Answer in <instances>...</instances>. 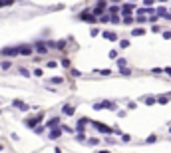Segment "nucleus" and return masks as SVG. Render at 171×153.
<instances>
[{
    "mask_svg": "<svg viewBox=\"0 0 171 153\" xmlns=\"http://www.w3.org/2000/svg\"><path fill=\"white\" fill-rule=\"evenodd\" d=\"M36 52H38L40 56L48 54V44H46V42H36Z\"/></svg>",
    "mask_w": 171,
    "mask_h": 153,
    "instance_id": "obj_5",
    "label": "nucleus"
},
{
    "mask_svg": "<svg viewBox=\"0 0 171 153\" xmlns=\"http://www.w3.org/2000/svg\"><path fill=\"white\" fill-rule=\"evenodd\" d=\"M64 113H66V115H74V107L72 106H64Z\"/></svg>",
    "mask_w": 171,
    "mask_h": 153,
    "instance_id": "obj_11",
    "label": "nucleus"
},
{
    "mask_svg": "<svg viewBox=\"0 0 171 153\" xmlns=\"http://www.w3.org/2000/svg\"><path fill=\"white\" fill-rule=\"evenodd\" d=\"M34 76H38V78H40V76H44V72H42L40 68H36V70H34Z\"/></svg>",
    "mask_w": 171,
    "mask_h": 153,
    "instance_id": "obj_25",
    "label": "nucleus"
},
{
    "mask_svg": "<svg viewBox=\"0 0 171 153\" xmlns=\"http://www.w3.org/2000/svg\"><path fill=\"white\" fill-rule=\"evenodd\" d=\"M34 131H36V133H44V127H42V125H38L36 129H34Z\"/></svg>",
    "mask_w": 171,
    "mask_h": 153,
    "instance_id": "obj_31",
    "label": "nucleus"
},
{
    "mask_svg": "<svg viewBox=\"0 0 171 153\" xmlns=\"http://www.w3.org/2000/svg\"><path fill=\"white\" fill-rule=\"evenodd\" d=\"M52 84H64V78H52Z\"/></svg>",
    "mask_w": 171,
    "mask_h": 153,
    "instance_id": "obj_17",
    "label": "nucleus"
},
{
    "mask_svg": "<svg viewBox=\"0 0 171 153\" xmlns=\"http://www.w3.org/2000/svg\"><path fill=\"white\" fill-rule=\"evenodd\" d=\"M42 117H44V113L40 111L36 117H28V119H24V125H26L28 129H36V127H38V123L42 121Z\"/></svg>",
    "mask_w": 171,
    "mask_h": 153,
    "instance_id": "obj_1",
    "label": "nucleus"
},
{
    "mask_svg": "<svg viewBox=\"0 0 171 153\" xmlns=\"http://www.w3.org/2000/svg\"><path fill=\"white\" fill-rule=\"evenodd\" d=\"M70 74H72V78H80V76H82V72H80V70H76V68H72V70H70Z\"/></svg>",
    "mask_w": 171,
    "mask_h": 153,
    "instance_id": "obj_13",
    "label": "nucleus"
},
{
    "mask_svg": "<svg viewBox=\"0 0 171 153\" xmlns=\"http://www.w3.org/2000/svg\"><path fill=\"white\" fill-rule=\"evenodd\" d=\"M56 48H58V50H64V48H66V40H58L56 42Z\"/></svg>",
    "mask_w": 171,
    "mask_h": 153,
    "instance_id": "obj_12",
    "label": "nucleus"
},
{
    "mask_svg": "<svg viewBox=\"0 0 171 153\" xmlns=\"http://www.w3.org/2000/svg\"><path fill=\"white\" fill-rule=\"evenodd\" d=\"M58 125H60V117H52V119L48 121V125H46V127H52V129H56Z\"/></svg>",
    "mask_w": 171,
    "mask_h": 153,
    "instance_id": "obj_8",
    "label": "nucleus"
},
{
    "mask_svg": "<svg viewBox=\"0 0 171 153\" xmlns=\"http://www.w3.org/2000/svg\"><path fill=\"white\" fill-rule=\"evenodd\" d=\"M99 143V139H96V137H94V139H88V145H98Z\"/></svg>",
    "mask_w": 171,
    "mask_h": 153,
    "instance_id": "obj_19",
    "label": "nucleus"
},
{
    "mask_svg": "<svg viewBox=\"0 0 171 153\" xmlns=\"http://www.w3.org/2000/svg\"><path fill=\"white\" fill-rule=\"evenodd\" d=\"M141 34H143V28H135L133 30V36H141Z\"/></svg>",
    "mask_w": 171,
    "mask_h": 153,
    "instance_id": "obj_18",
    "label": "nucleus"
},
{
    "mask_svg": "<svg viewBox=\"0 0 171 153\" xmlns=\"http://www.w3.org/2000/svg\"><path fill=\"white\" fill-rule=\"evenodd\" d=\"M62 66H64V68H70V66H72V62L68 60V58H64V60H62Z\"/></svg>",
    "mask_w": 171,
    "mask_h": 153,
    "instance_id": "obj_16",
    "label": "nucleus"
},
{
    "mask_svg": "<svg viewBox=\"0 0 171 153\" xmlns=\"http://www.w3.org/2000/svg\"><path fill=\"white\" fill-rule=\"evenodd\" d=\"M10 66H12V62H2V64H0L2 70H10Z\"/></svg>",
    "mask_w": 171,
    "mask_h": 153,
    "instance_id": "obj_14",
    "label": "nucleus"
},
{
    "mask_svg": "<svg viewBox=\"0 0 171 153\" xmlns=\"http://www.w3.org/2000/svg\"><path fill=\"white\" fill-rule=\"evenodd\" d=\"M155 139H157L155 135H149V137H147V139H145V141H147V143H153V141H155Z\"/></svg>",
    "mask_w": 171,
    "mask_h": 153,
    "instance_id": "obj_28",
    "label": "nucleus"
},
{
    "mask_svg": "<svg viewBox=\"0 0 171 153\" xmlns=\"http://www.w3.org/2000/svg\"><path fill=\"white\" fill-rule=\"evenodd\" d=\"M2 149H4V145H2V143H0V151H2Z\"/></svg>",
    "mask_w": 171,
    "mask_h": 153,
    "instance_id": "obj_33",
    "label": "nucleus"
},
{
    "mask_svg": "<svg viewBox=\"0 0 171 153\" xmlns=\"http://www.w3.org/2000/svg\"><path fill=\"white\" fill-rule=\"evenodd\" d=\"M62 127H56V129H50V133H48V139H58L60 135H62Z\"/></svg>",
    "mask_w": 171,
    "mask_h": 153,
    "instance_id": "obj_6",
    "label": "nucleus"
},
{
    "mask_svg": "<svg viewBox=\"0 0 171 153\" xmlns=\"http://www.w3.org/2000/svg\"><path fill=\"white\" fill-rule=\"evenodd\" d=\"M110 20H112V18H110V16H105V14L99 18V22H104V24H105V22H110Z\"/></svg>",
    "mask_w": 171,
    "mask_h": 153,
    "instance_id": "obj_24",
    "label": "nucleus"
},
{
    "mask_svg": "<svg viewBox=\"0 0 171 153\" xmlns=\"http://www.w3.org/2000/svg\"><path fill=\"white\" fill-rule=\"evenodd\" d=\"M115 12H119V8L113 4V6H110V14H115Z\"/></svg>",
    "mask_w": 171,
    "mask_h": 153,
    "instance_id": "obj_21",
    "label": "nucleus"
},
{
    "mask_svg": "<svg viewBox=\"0 0 171 153\" xmlns=\"http://www.w3.org/2000/svg\"><path fill=\"white\" fill-rule=\"evenodd\" d=\"M104 38H107V40H118V36H115V34H113V32H104Z\"/></svg>",
    "mask_w": 171,
    "mask_h": 153,
    "instance_id": "obj_10",
    "label": "nucleus"
},
{
    "mask_svg": "<svg viewBox=\"0 0 171 153\" xmlns=\"http://www.w3.org/2000/svg\"><path fill=\"white\" fill-rule=\"evenodd\" d=\"M132 12H133V4H124V16L125 18H127Z\"/></svg>",
    "mask_w": 171,
    "mask_h": 153,
    "instance_id": "obj_9",
    "label": "nucleus"
},
{
    "mask_svg": "<svg viewBox=\"0 0 171 153\" xmlns=\"http://www.w3.org/2000/svg\"><path fill=\"white\" fill-rule=\"evenodd\" d=\"M145 103H147V106H153V103H155V100H153V98H147V100H145Z\"/></svg>",
    "mask_w": 171,
    "mask_h": 153,
    "instance_id": "obj_27",
    "label": "nucleus"
},
{
    "mask_svg": "<svg viewBox=\"0 0 171 153\" xmlns=\"http://www.w3.org/2000/svg\"><path fill=\"white\" fill-rule=\"evenodd\" d=\"M129 46V40H121L119 42V48H127Z\"/></svg>",
    "mask_w": 171,
    "mask_h": 153,
    "instance_id": "obj_20",
    "label": "nucleus"
},
{
    "mask_svg": "<svg viewBox=\"0 0 171 153\" xmlns=\"http://www.w3.org/2000/svg\"><path fill=\"white\" fill-rule=\"evenodd\" d=\"M0 56H10V58H16V56H20V50L14 46H6L0 50Z\"/></svg>",
    "mask_w": 171,
    "mask_h": 153,
    "instance_id": "obj_2",
    "label": "nucleus"
},
{
    "mask_svg": "<svg viewBox=\"0 0 171 153\" xmlns=\"http://www.w3.org/2000/svg\"><path fill=\"white\" fill-rule=\"evenodd\" d=\"M90 34H92V36H98L99 30H98V28H92V30H90Z\"/></svg>",
    "mask_w": 171,
    "mask_h": 153,
    "instance_id": "obj_29",
    "label": "nucleus"
},
{
    "mask_svg": "<svg viewBox=\"0 0 171 153\" xmlns=\"http://www.w3.org/2000/svg\"><path fill=\"white\" fill-rule=\"evenodd\" d=\"M165 74H169V76H171V68H165Z\"/></svg>",
    "mask_w": 171,
    "mask_h": 153,
    "instance_id": "obj_32",
    "label": "nucleus"
},
{
    "mask_svg": "<svg viewBox=\"0 0 171 153\" xmlns=\"http://www.w3.org/2000/svg\"><path fill=\"white\" fill-rule=\"evenodd\" d=\"M76 139H78V141H86V135H84V133H78V135H76Z\"/></svg>",
    "mask_w": 171,
    "mask_h": 153,
    "instance_id": "obj_26",
    "label": "nucleus"
},
{
    "mask_svg": "<svg viewBox=\"0 0 171 153\" xmlns=\"http://www.w3.org/2000/svg\"><path fill=\"white\" fill-rule=\"evenodd\" d=\"M121 74H124V76H129L132 70H129V68H121Z\"/></svg>",
    "mask_w": 171,
    "mask_h": 153,
    "instance_id": "obj_22",
    "label": "nucleus"
},
{
    "mask_svg": "<svg viewBox=\"0 0 171 153\" xmlns=\"http://www.w3.org/2000/svg\"><path fill=\"white\" fill-rule=\"evenodd\" d=\"M80 20H86V22H92V24H94V22L98 20V18H96V16H94L92 12H88V10H84V12L80 14Z\"/></svg>",
    "mask_w": 171,
    "mask_h": 153,
    "instance_id": "obj_4",
    "label": "nucleus"
},
{
    "mask_svg": "<svg viewBox=\"0 0 171 153\" xmlns=\"http://www.w3.org/2000/svg\"><path fill=\"white\" fill-rule=\"evenodd\" d=\"M104 8H107V4H105V2H98V4H96V8H94L92 10V14L94 16H96V18H102V12H104Z\"/></svg>",
    "mask_w": 171,
    "mask_h": 153,
    "instance_id": "obj_3",
    "label": "nucleus"
},
{
    "mask_svg": "<svg viewBox=\"0 0 171 153\" xmlns=\"http://www.w3.org/2000/svg\"><path fill=\"white\" fill-rule=\"evenodd\" d=\"M12 106H16V107H22V106H24V101H22V100H12Z\"/></svg>",
    "mask_w": 171,
    "mask_h": 153,
    "instance_id": "obj_15",
    "label": "nucleus"
},
{
    "mask_svg": "<svg viewBox=\"0 0 171 153\" xmlns=\"http://www.w3.org/2000/svg\"><path fill=\"white\" fill-rule=\"evenodd\" d=\"M18 50H20V54H22V56H30V54L34 52V48H32V46H28V44H24V46H20Z\"/></svg>",
    "mask_w": 171,
    "mask_h": 153,
    "instance_id": "obj_7",
    "label": "nucleus"
},
{
    "mask_svg": "<svg viewBox=\"0 0 171 153\" xmlns=\"http://www.w3.org/2000/svg\"><path fill=\"white\" fill-rule=\"evenodd\" d=\"M20 74H22V76H26V78H28V76H30V72H28L26 68H20Z\"/></svg>",
    "mask_w": 171,
    "mask_h": 153,
    "instance_id": "obj_23",
    "label": "nucleus"
},
{
    "mask_svg": "<svg viewBox=\"0 0 171 153\" xmlns=\"http://www.w3.org/2000/svg\"><path fill=\"white\" fill-rule=\"evenodd\" d=\"M99 74H102V76H110V74H112V70H102Z\"/></svg>",
    "mask_w": 171,
    "mask_h": 153,
    "instance_id": "obj_30",
    "label": "nucleus"
}]
</instances>
